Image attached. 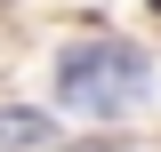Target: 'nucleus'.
<instances>
[{
  "instance_id": "f257e3e1",
  "label": "nucleus",
  "mask_w": 161,
  "mask_h": 152,
  "mask_svg": "<svg viewBox=\"0 0 161 152\" xmlns=\"http://www.w3.org/2000/svg\"><path fill=\"white\" fill-rule=\"evenodd\" d=\"M145 56L137 48H121V40H89V48H73V56L57 64V96L73 104V112H97V120H113V112H129L145 96Z\"/></svg>"
},
{
  "instance_id": "f03ea898",
  "label": "nucleus",
  "mask_w": 161,
  "mask_h": 152,
  "mask_svg": "<svg viewBox=\"0 0 161 152\" xmlns=\"http://www.w3.org/2000/svg\"><path fill=\"white\" fill-rule=\"evenodd\" d=\"M40 136H48V120H40V112H24V104L0 112V152H24V144H40Z\"/></svg>"
},
{
  "instance_id": "7ed1b4c3",
  "label": "nucleus",
  "mask_w": 161,
  "mask_h": 152,
  "mask_svg": "<svg viewBox=\"0 0 161 152\" xmlns=\"http://www.w3.org/2000/svg\"><path fill=\"white\" fill-rule=\"evenodd\" d=\"M73 152H121V144H73Z\"/></svg>"
}]
</instances>
